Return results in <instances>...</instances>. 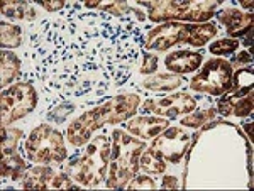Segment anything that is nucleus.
Returning a JSON list of instances; mask_svg holds the SVG:
<instances>
[{
	"label": "nucleus",
	"instance_id": "obj_8",
	"mask_svg": "<svg viewBox=\"0 0 254 191\" xmlns=\"http://www.w3.org/2000/svg\"><path fill=\"white\" fill-rule=\"evenodd\" d=\"M139 105V96L136 95H122L117 98L107 101L102 107L95 108V113L100 120V124L110 122V124H117V122L126 120L136 112Z\"/></svg>",
	"mask_w": 254,
	"mask_h": 191
},
{
	"label": "nucleus",
	"instance_id": "obj_20",
	"mask_svg": "<svg viewBox=\"0 0 254 191\" xmlns=\"http://www.w3.org/2000/svg\"><path fill=\"white\" fill-rule=\"evenodd\" d=\"M20 137V131L17 129H2V156H9L14 154L17 142Z\"/></svg>",
	"mask_w": 254,
	"mask_h": 191
},
{
	"label": "nucleus",
	"instance_id": "obj_10",
	"mask_svg": "<svg viewBox=\"0 0 254 191\" xmlns=\"http://www.w3.org/2000/svg\"><path fill=\"white\" fill-rule=\"evenodd\" d=\"M215 26L212 24H202V26H195V24H180L176 22V41L182 43L193 44V46H202L208 39L215 36Z\"/></svg>",
	"mask_w": 254,
	"mask_h": 191
},
{
	"label": "nucleus",
	"instance_id": "obj_13",
	"mask_svg": "<svg viewBox=\"0 0 254 191\" xmlns=\"http://www.w3.org/2000/svg\"><path fill=\"white\" fill-rule=\"evenodd\" d=\"M219 20L227 27V32L231 36H241L246 31H251L253 26V15L251 14H241L236 9H227L219 14Z\"/></svg>",
	"mask_w": 254,
	"mask_h": 191
},
{
	"label": "nucleus",
	"instance_id": "obj_5",
	"mask_svg": "<svg viewBox=\"0 0 254 191\" xmlns=\"http://www.w3.org/2000/svg\"><path fill=\"white\" fill-rule=\"evenodd\" d=\"M36 105V92L31 85L17 83L2 95V124H12L14 120L29 113Z\"/></svg>",
	"mask_w": 254,
	"mask_h": 191
},
{
	"label": "nucleus",
	"instance_id": "obj_23",
	"mask_svg": "<svg viewBox=\"0 0 254 191\" xmlns=\"http://www.w3.org/2000/svg\"><path fill=\"white\" fill-rule=\"evenodd\" d=\"M237 41H232V39H224V41H219V43H214L210 46V52L214 54H229V52H234L236 48H237Z\"/></svg>",
	"mask_w": 254,
	"mask_h": 191
},
{
	"label": "nucleus",
	"instance_id": "obj_28",
	"mask_svg": "<svg viewBox=\"0 0 254 191\" xmlns=\"http://www.w3.org/2000/svg\"><path fill=\"white\" fill-rule=\"evenodd\" d=\"M43 5H44V9L46 10H58V9H61V7L64 5L63 2H58V0H53V2H43Z\"/></svg>",
	"mask_w": 254,
	"mask_h": 191
},
{
	"label": "nucleus",
	"instance_id": "obj_16",
	"mask_svg": "<svg viewBox=\"0 0 254 191\" xmlns=\"http://www.w3.org/2000/svg\"><path fill=\"white\" fill-rule=\"evenodd\" d=\"M139 164L149 173H163L166 169L165 157L159 154L156 149H147V151L139 157Z\"/></svg>",
	"mask_w": 254,
	"mask_h": 191
},
{
	"label": "nucleus",
	"instance_id": "obj_14",
	"mask_svg": "<svg viewBox=\"0 0 254 191\" xmlns=\"http://www.w3.org/2000/svg\"><path fill=\"white\" fill-rule=\"evenodd\" d=\"M202 63V56L190 51H178L166 58V68L175 73H190L195 71Z\"/></svg>",
	"mask_w": 254,
	"mask_h": 191
},
{
	"label": "nucleus",
	"instance_id": "obj_27",
	"mask_svg": "<svg viewBox=\"0 0 254 191\" xmlns=\"http://www.w3.org/2000/svg\"><path fill=\"white\" fill-rule=\"evenodd\" d=\"M153 70H156V58H153V56H146V64L142 66V71L149 73Z\"/></svg>",
	"mask_w": 254,
	"mask_h": 191
},
{
	"label": "nucleus",
	"instance_id": "obj_21",
	"mask_svg": "<svg viewBox=\"0 0 254 191\" xmlns=\"http://www.w3.org/2000/svg\"><path fill=\"white\" fill-rule=\"evenodd\" d=\"M2 44L9 48H15L20 44V31L19 27L2 24Z\"/></svg>",
	"mask_w": 254,
	"mask_h": 191
},
{
	"label": "nucleus",
	"instance_id": "obj_18",
	"mask_svg": "<svg viewBox=\"0 0 254 191\" xmlns=\"http://www.w3.org/2000/svg\"><path fill=\"white\" fill-rule=\"evenodd\" d=\"M19 75V59L12 52H2V83H10Z\"/></svg>",
	"mask_w": 254,
	"mask_h": 191
},
{
	"label": "nucleus",
	"instance_id": "obj_11",
	"mask_svg": "<svg viewBox=\"0 0 254 191\" xmlns=\"http://www.w3.org/2000/svg\"><path fill=\"white\" fill-rule=\"evenodd\" d=\"M100 120H98L95 110L85 113L83 117H80L76 122H73L71 127L68 131V137H69V142L73 145H81L87 142V139L92 136L93 132L100 127Z\"/></svg>",
	"mask_w": 254,
	"mask_h": 191
},
{
	"label": "nucleus",
	"instance_id": "obj_29",
	"mask_svg": "<svg viewBox=\"0 0 254 191\" xmlns=\"http://www.w3.org/2000/svg\"><path fill=\"white\" fill-rule=\"evenodd\" d=\"M163 188H176V183L173 180H165V183H163Z\"/></svg>",
	"mask_w": 254,
	"mask_h": 191
},
{
	"label": "nucleus",
	"instance_id": "obj_1",
	"mask_svg": "<svg viewBox=\"0 0 254 191\" xmlns=\"http://www.w3.org/2000/svg\"><path fill=\"white\" fill-rule=\"evenodd\" d=\"M142 151H144V144L141 141L129 137L122 131L114 132L112 168H110L107 181L109 188H122L136 174Z\"/></svg>",
	"mask_w": 254,
	"mask_h": 191
},
{
	"label": "nucleus",
	"instance_id": "obj_19",
	"mask_svg": "<svg viewBox=\"0 0 254 191\" xmlns=\"http://www.w3.org/2000/svg\"><path fill=\"white\" fill-rule=\"evenodd\" d=\"M182 83L180 76H170V75H158L153 76V78L146 80V87L147 88H154V90H171V88H176Z\"/></svg>",
	"mask_w": 254,
	"mask_h": 191
},
{
	"label": "nucleus",
	"instance_id": "obj_4",
	"mask_svg": "<svg viewBox=\"0 0 254 191\" xmlns=\"http://www.w3.org/2000/svg\"><path fill=\"white\" fill-rule=\"evenodd\" d=\"M215 2H154L151 3V19L166 20V19H182V20H205L212 17L215 10Z\"/></svg>",
	"mask_w": 254,
	"mask_h": 191
},
{
	"label": "nucleus",
	"instance_id": "obj_12",
	"mask_svg": "<svg viewBox=\"0 0 254 191\" xmlns=\"http://www.w3.org/2000/svg\"><path fill=\"white\" fill-rule=\"evenodd\" d=\"M168 125L166 119H159V117H139L127 124V131L137 137H144V139H151V137L158 136L161 131H165Z\"/></svg>",
	"mask_w": 254,
	"mask_h": 191
},
{
	"label": "nucleus",
	"instance_id": "obj_26",
	"mask_svg": "<svg viewBox=\"0 0 254 191\" xmlns=\"http://www.w3.org/2000/svg\"><path fill=\"white\" fill-rule=\"evenodd\" d=\"M154 181L151 180V178H147V176H139L136 178L132 183L129 185V188L130 190H136V188H141V190H154Z\"/></svg>",
	"mask_w": 254,
	"mask_h": 191
},
{
	"label": "nucleus",
	"instance_id": "obj_2",
	"mask_svg": "<svg viewBox=\"0 0 254 191\" xmlns=\"http://www.w3.org/2000/svg\"><path fill=\"white\" fill-rule=\"evenodd\" d=\"M110 156V144L107 137H95L88 145V151L83 156V159L76 162V166H71L73 178L85 186H97L104 178L105 169L109 164Z\"/></svg>",
	"mask_w": 254,
	"mask_h": 191
},
{
	"label": "nucleus",
	"instance_id": "obj_30",
	"mask_svg": "<svg viewBox=\"0 0 254 191\" xmlns=\"http://www.w3.org/2000/svg\"><path fill=\"white\" fill-rule=\"evenodd\" d=\"M98 2L97 0H90V2H87V7H97Z\"/></svg>",
	"mask_w": 254,
	"mask_h": 191
},
{
	"label": "nucleus",
	"instance_id": "obj_25",
	"mask_svg": "<svg viewBox=\"0 0 254 191\" xmlns=\"http://www.w3.org/2000/svg\"><path fill=\"white\" fill-rule=\"evenodd\" d=\"M210 117H212V112H200V113H196V115H190V117H187V119H183L182 124L195 127V125L205 124V120L210 119Z\"/></svg>",
	"mask_w": 254,
	"mask_h": 191
},
{
	"label": "nucleus",
	"instance_id": "obj_31",
	"mask_svg": "<svg viewBox=\"0 0 254 191\" xmlns=\"http://www.w3.org/2000/svg\"><path fill=\"white\" fill-rule=\"evenodd\" d=\"M243 7H246V9H251L253 3H251V2H246V0H243Z\"/></svg>",
	"mask_w": 254,
	"mask_h": 191
},
{
	"label": "nucleus",
	"instance_id": "obj_6",
	"mask_svg": "<svg viewBox=\"0 0 254 191\" xmlns=\"http://www.w3.org/2000/svg\"><path fill=\"white\" fill-rule=\"evenodd\" d=\"M232 70L231 64L224 59H212L191 81V88L198 92H207L212 95H220L231 88Z\"/></svg>",
	"mask_w": 254,
	"mask_h": 191
},
{
	"label": "nucleus",
	"instance_id": "obj_9",
	"mask_svg": "<svg viewBox=\"0 0 254 191\" xmlns=\"http://www.w3.org/2000/svg\"><path fill=\"white\" fill-rule=\"evenodd\" d=\"M144 110H151L159 115H166L170 119L178 117L182 113H190L195 110V100L188 96L187 93H176L168 98H161L158 101H147L144 105Z\"/></svg>",
	"mask_w": 254,
	"mask_h": 191
},
{
	"label": "nucleus",
	"instance_id": "obj_22",
	"mask_svg": "<svg viewBox=\"0 0 254 191\" xmlns=\"http://www.w3.org/2000/svg\"><path fill=\"white\" fill-rule=\"evenodd\" d=\"M2 14L12 19H24L27 14V5L26 3H19V2H3Z\"/></svg>",
	"mask_w": 254,
	"mask_h": 191
},
{
	"label": "nucleus",
	"instance_id": "obj_15",
	"mask_svg": "<svg viewBox=\"0 0 254 191\" xmlns=\"http://www.w3.org/2000/svg\"><path fill=\"white\" fill-rule=\"evenodd\" d=\"M53 176H55V173L49 168H44V166L32 168L26 174V178H24V188H34V190L49 188V183H51Z\"/></svg>",
	"mask_w": 254,
	"mask_h": 191
},
{
	"label": "nucleus",
	"instance_id": "obj_24",
	"mask_svg": "<svg viewBox=\"0 0 254 191\" xmlns=\"http://www.w3.org/2000/svg\"><path fill=\"white\" fill-rule=\"evenodd\" d=\"M49 188L53 190H71L73 188V183L68 180L66 176H63V174H55L53 176L51 183H49Z\"/></svg>",
	"mask_w": 254,
	"mask_h": 191
},
{
	"label": "nucleus",
	"instance_id": "obj_7",
	"mask_svg": "<svg viewBox=\"0 0 254 191\" xmlns=\"http://www.w3.org/2000/svg\"><path fill=\"white\" fill-rule=\"evenodd\" d=\"M188 145H190V134L182 131L180 127H173L168 129V132L154 141L153 149H156L165 159L178 162Z\"/></svg>",
	"mask_w": 254,
	"mask_h": 191
},
{
	"label": "nucleus",
	"instance_id": "obj_3",
	"mask_svg": "<svg viewBox=\"0 0 254 191\" xmlns=\"http://www.w3.org/2000/svg\"><path fill=\"white\" fill-rule=\"evenodd\" d=\"M26 147L31 159L41 164L61 162L66 156V149H64L61 136L48 125H41L31 134Z\"/></svg>",
	"mask_w": 254,
	"mask_h": 191
},
{
	"label": "nucleus",
	"instance_id": "obj_17",
	"mask_svg": "<svg viewBox=\"0 0 254 191\" xmlns=\"http://www.w3.org/2000/svg\"><path fill=\"white\" fill-rule=\"evenodd\" d=\"M24 161L15 154H9V156H2V176L10 178V180H19L20 174L24 171Z\"/></svg>",
	"mask_w": 254,
	"mask_h": 191
}]
</instances>
